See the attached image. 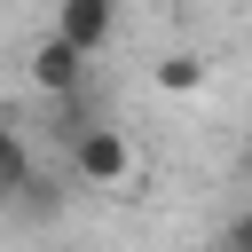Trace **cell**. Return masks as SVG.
<instances>
[{"mask_svg": "<svg viewBox=\"0 0 252 252\" xmlns=\"http://www.w3.org/2000/svg\"><path fill=\"white\" fill-rule=\"evenodd\" d=\"M63 165H71V181H79V189H118V181L134 173V142H126V126H110V118H102V126L63 158Z\"/></svg>", "mask_w": 252, "mask_h": 252, "instance_id": "1", "label": "cell"}, {"mask_svg": "<svg viewBox=\"0 0 252 252\" xmlns=\"http://www.w3.org/2000/svg\"><path fill=\"white\" fill-rule=\"evenodd\" d=\"M32 87L55 94V102H63V94H87V55H79L63 32H47V39L32 47Z\"/></svg>", "mask_w": 252, "mask_h": 252, "instance_id": "2", "label": "cell"}, {"mask_svg": "<svg viewBox=\"0 0 252 252\" xmlns=\"http://www.w3.org/2000/svg\"><path fill=\"white\" fill-rule=\"evenodd\" d=\"M55 32H63L79 55H94V47H110V32H118V0H55Z\"/></svg>", "mask_w": 252, "mask_h": 252, "instance_id": "3", "label": "cell"}, {"mask_svg": "<svg viewBox=\"0 0 252 252\" xmlns=\"http://www.w3.org/2000/svg\"><path fill=\"white\" fill-rule=\"evenodd\" d=\"M0 189H8V205L32 189V150H24V134H16V126L0 134Z\"/></svg>", "mask_w": 252, "mask_h": 252, "instance_id": "4", "label": "cell"}, {"mask_svg": "<svg viewBox=\"0 0 252 252\" xmlns=\"http://www.w3.org/2000/svg\"><path fill=\"white\" fill-rule=\"evenodd\" d=\"M158 87H165V94H189V87H205V63H197L189 47H173V55L158 63Z\"/></svg>", "mask_w": 252, "mask_h": 252, "instance_id": "5", "label": "cell"}, {"mask_svg": "<svg viewBox=\"0 0 252 252\" xmlns=\"http://www.w3.org/2000/svg\"><path fill=\"white\" fill-rule=\"evenodd\" d=\"M213 252H252V213H236V220L220 228V244H213Z\"/></svg>", "mask_w": 252, "mask_h": 252, "instance_id": "6", "label": "cell"}, {"mask_svg": "<svg viewBox=\"0 0 252 252\" xmlns=\"http://www.w3.org/2000/svg\"><path fill=\"white\" fill-rule=\"evenodd\" d=\"M244 173H252V158H244Z\"/></svg>", "mask_w": 252, "mask_h": 252, "instance_id": "7", "label": "cell"}]
</instances>
